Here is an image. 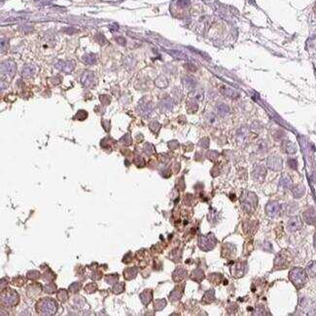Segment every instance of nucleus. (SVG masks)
<instances>
[{"instance_id": "nucleus-1", "label": "nucleus", "mask_w": 316, "mask_h": 316, "mask_svg": "<svg viewBox=\"0 0 316 316\" xmlns=\"http://www.w3.org/2000/svg\"><path fill=\"white\" fill-rule=\"evenodd\" d=\"M36 310L42 315H53L58 310V304L53 299L45 298L38 302L36 305Z\"/></svg>"}, {"instance_id": "nucleus-2", "label": "nucleus", "mask_w": 316, "mask_h": 316, "mask_svg": "<svg viewBox=\"0 0 316 316\" xmlns=\"http://www.w3.org/2000/svg\"><path fill=\"white\" fill-rule=\"evenodd\" d=\"M290 280L292 281V283L296 286L298 289H301L305 282H307L308 276H307V272H305L304 269H301V268H295L291 270L290 274H289Z\"/></svg>"}, {"instance_id": "nucleus-3", "label": "nucleus", "mask_w": 316, "mask_h": 316, "mask_svg": "<svg viewBox=\"0 0 316 316\" xmlns=\"http://www.w3.org/2000/svg\"><path fill=\"white\" fill-rule=\"evenodd\" d=\"M19 302V295L15 290L7 289L5 291L2 290L1 294V302L5 307H15Z\"/></svg>"}, {"instance_id": "nucleus-4", "label": "nucleus", "mask_w": 316, "mask_h": 316, "mask_svg": "<svg viewBox=\"0 0 316 316\" xmlns=\"http://www.w3.org/2000/svg\"><path fill=\"white\" fill-rule=\"evenodd\" d=\"M215 245H216V238L212 234L202 236L198 238V246L204 251L212 250Z\"/></svg>"}, {"instance_id": "nucleus-5", "label": "nucleus", "mask_w": 316, "mask_h": 316, "mask_svg": "<svg viewBox=\"0 0 316 316\" xmlns=\"http://www.w3.org/2000/svg\"><path fill=\"white\" fill-rule=\"evenodd\" d=\"M302 220L300 217L296 216V217H293L289 220V222L287 224V229L289 231H296L298 230H300L302 228Z\"/></svg>"}, {"instance_id": "nucleus-6", "label": "nucleus", "mask_w": 316, "mask_h": 316, "mask_svg": "<svg viewBox=\"0 0 316 316\" xmlns=\"http://www.w3.org/2000/svg\"><path fill=\"white\" fill-rule=\"evenodd\" d=\"M2 72L5 71L6 74L10 75V76H13L15 74V72H16V65H15V63L11 60H9V61H6L5 63H3L2 64Z\"/></svg>"}, {"instance_id": "nucleus-7", "label": "nucleus", "mask_w": 316, "mask_h": 316, "mask_svg": "<svg viewBox=\"0 0 316 316\" xmlns=\"http://www.w3.org/2000/svg\"><path fill=\"white\" fill-rule=\"evenodd\" d=\"M280 206L277 202H270L267 205V213L270 217H274L279 213Z\"/></svg>"}, {"instance_id": "nucleus-8", "label": "nucleus", "mask_w": 316, "mask_h": 316, "mask_svg": "<svg viewBox=\"0 0 316 316\" xmlns=\"http://www.w3.org/2000/svg\"><path fill=\"white\" fill-rule=\"evenodd\" d=\"M315 212H314V209L310 208V209H308L307 211L303 212V219L304 221L307 222L308 224H310V225H314L315 224Z\"/></svg>"}, {"instance_id": "nucleus-9", "label": "nucleus", "mask_w": 316, "mask_h": 316, "mask_svg": "<svg viewBox=\"0 0 316 316\" xmlns=\"http://www.w3.org/2000/svg\"><path fill=\"white\" fill-rule=\"evenodd\" d=\"M287 256H284L282 253L280 255H278L275 259V266L277 267V269H285L288 267V263L289 261L287 260Z\"/></svg>"}, {"instance_id": "nucleus-10", "label": "nucleus", "mask_w": 316, "mask_h": 316, "mask_svg": "<svg viewBox=\"0 0 316 316\" xmlns=\"http://www.w3.org/2000/svg\"><path fill=\"white\" fill-rule=\"evenodd\" d=\"M186 276H187V271L184 269H181V268L175 269V271L173 272V275H172L174 281H181Z\"/></svg>"}, {"instance_id": "nucleus-11", "label": "nucleus", "mask_w": 316, "mask_h": 316, "mask_svg": "<svg viewBox=\"0 0 316 316\" xmlns=\"http://www.w3.org/2000/svg\"><path fill=\"white\" fill-rule=\"evenodd\" d=\"M124 275H125V278L126 280H131V279L135 278V276L137 275V269L136 268H128L126 269H125Z\"/></svg>"}, {"instance_id": "nucleus-12", "label": "nucleus", "mask_w": 316, "mask_h": 316, "mask_svg": "<svg viewBox=\"0 0 316 316\" xmlns=\"http://www.w3.org/2000/svg\"><path fill=\"white\" fill-rule=\"evenodd\" d=\"M140 299H141V302L147 305L152 300V291L151 290H145L141 295H140Z\"/></svg>"}, {"instance_id": "nucleus-13", "label": "nucleus", "mask_w": 316, "mask_h": 316, "mask_svg": "<svg viewBox=\"0 0 316 316\" xmlns=\"http://www.w3.org/2000/svg\"><path fill=\"white\" fill-rule=\"evenodd\" d=\"M191 277L195 280V281H202L203 278H204V274H203V272L202 270L201 269H196L194 272H193V274L191 275Z\"/></svg>"}, {"instance_id": "nucleus-14", "label": "nucleus", "mask_w": 316, "mask_h": 316, "mask_svg": "<svg viewBox=\"0 0 316 316\" xmlns=\"http://www.w3.org/2000/svg\"><path fill=\"white\" fill-rule=\"evenodd\" d=\"M214 291L213 290H210L208 291L205 295H204V297L202 299V302H205V303H210V302H212L214 301Z\"/></svg>"}, {"instance_id": "nucleus-15", "label": "nucleus", "mask_w": 316, "mask_h": 316, "mask_svg": "<svg viewBox=\"0 0 316 316\" xmlns=\"http://www.w3.org/2000/svg\"><path fill=\"white\" fill-rule=\"evenodd\" d=\"M307 270L310 274V276L316 275V262H310L307 267Z\"/></svg>"}, {"instance_id": "nucleus-16", "label": "nucleus", "mask_w": 316, "mask_h": 316, "mask_svg": "<svg viewBox=\"0 0 316 316\" xmlns=\"http://www.w3.org/2000/svg\"><path fill=\"white\" fill-rule=\"evenodd\" d=\"M165 301L164 300H158V301H156L155 302V303H154V308H155V310L156 311H160V310H162L164 307H165Z\"/></svg>"}, {"instance_id": "nucleus-17", "label": "nucleus", "mask_w": 316, "mask_h": 316, "mask_svg": "<svg viewBox=\"0 0 316 316\" xmlns=\"http://www.w3.org/2000/svg\"><path fill=\"white\" fill-rule=\"evenodd\" d=\"M68 296H67V291L64 290V289H61L58 291V299L59 300V302H64L66 300H67Z\"/></svg>"}, {"instance_id": "nucleus-18", "label": "nucleus", "mask_w": 316, "mask_h": 316, "mask_svg": "<svg viewBox=\"0 0 316 316\" xmlns=\"http://www.w3.org/2000/svg\"><path fill=\"white\" fill-rule=\"evenodd\" d=\"M181 295H182V292H178V287H176V289H174L171 294H170V296H169V299L171 301H177L181 298Z\"/></svg>"}, {"instance_id": "nucleus-19", "label": "nucleus", "mask_w": 316, "mask_h": 316, "mask_svg": "<svg viewBox=\"0 0 316 316\" xmlns=\"http://www.w3.org/2000/svg\"><path fill=\"white\" fill-rule=\"evenodd\" d=\"M124 287H125L124 283H118V284H116V285H114V287H113V292H114L115 294H120V293L124 292V290H125Z\"/></svg>"}, {"instance_id": "nucleus-20", "label": "nucleus", "mask_w": 316, "mask_h": 316, "mask_svg": "<svg viewBox=\"0 0 316 316\" xmlns=\"http://www.w3.org/2000/svg\"><path fill=\"white\" fill-rule=\"evenodd\" d=\"M105 280H106V282L108 284H114L116 281L118 280V275L117 274H110V275H107L106 277H105Z\"/></svg>"}, {"instance_id": "nucleus-21", "label": "nucleus", "mask_w": 316, "mask_h": 316, "mask_svg": "<svg viewBox=\"0 0 316 316\" xmlns=\"http://www.w3.org/2000/svg\"><path fill=\"white\" fill-rule=\"evenodd\" d=\"M294 196L296 197H300L303 195L304 191H303V188L302 187H296L294 189Z\"/></svg>"}, {"instance_id": "nucleus-22", "label": "nucleus", "mask_w": 316, "mask_h": 316, "mask_svg": "<svg viewBox=\"0 0 316 316\" xmlns=\"http://www.w3.org/2000/svg\"><path fill=\"white\" fill-rule=\"evenodd\" d=\"M40 276V273L38 271H29L27 273V277L31 280H35V279H38Z\"/></svg>"}, {"instance_id": "nucleus-23", "label": "nucleus", "mask_w": 316, "mask_h": 316, "mask_svg": "<svg viewBox=\"0 0 316 316\" xmlns=\"http://www.w3.org/2000/svg\"><path fill=\"white\" fill-rule=\"evenodd\" d=\"M97 284H94V283H91V284H88V285L85 287V290L88 292V293H93V292H96L97 291Z\"/></svg>"}, {"instance_id": "nucleus-24", "label": "nucleus", "mask_w": 316, "mask_h": 316, "mask_svg": "<svg viewBox=\"0 0 316 316\" xmlns=\"http://www.w3.org/2000/svg\"><path fill=\"white\" fill-rule=\"evenodd\" d=\"M80 289H81V284L77 283V282L76 283H73L72 285H70V287H69V291L73 292V293H74V292H78Z\"/></svg>"}, {"instance_id": "nucleus-25", "label": "nucleus", "mask_w": 316, "mask_h": 316, "mask_svg": "<svg viewBox=\"0 0 316 316\" xmlns=\"http://www.w3.org/2000/svg\"><path fill=\"white\" fill-rule=\"evenodd\" d=\"M33 73H34V70H31V67H28L26 66L24 71H23V75L25 77H28V76H31V75H33Z\"/></svg>"}, {"instance_id": "nucleus-26", "label": "nucleus", "mask_w": 316, "mask_h": 316, "mask_svg": "<svg viewBox=\"0 0 316 316\" xmlns=\"http://www.w3.org/2000/svg\"><path fill=\"white\" fill-rule=\"evenodd\" d=\"M121 142H122V143H124V144H125V145H130V144H131V139H130V136L129 134H125V135L124 136V137L121 139Z\"/></svg>"}, {"instance_id": "nucleus-27", "label": "nucleus", "mask_w": 316, "mask_h": 316, "mask_svg": "<svg viewBox=\"0 0 316 316\" xmlns=\"http://www.w3.org/2000/svg\"><path fill=\"white\" fill-rule=\"evenodd\" d=\"M134 163H135L136 165L139 166V167H142V166L144 165V164H145L144 161H143V159H142V158H140V157H137V158H136L135 161H134Z\"/></svg>"}, {"instance_id": "nucleus-28", "label": "nucleus", "mask_w": 316, "mask_h": 316, "mask_svg": "<svg viewBox=\"0 0 316 316\" xmlns=\"http://www.w3.org/2000/svg\"><path fill=\"white\" fill-rule=\"evenodd\" d=\"M84 61L90 64V63H93L94 61H96V58H94V57H91L89 55V57H85V58H84Z\"/></svg>"}]
</instances>
